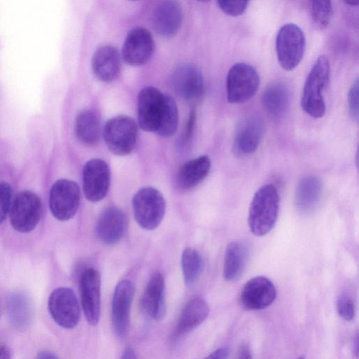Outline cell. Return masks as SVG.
Wrapping results in <instances>:
<instances>
[{
	"instance_id": "1",
	"label": "cell",
	"mask_w": 359,
	"mask_h": 359,
	"mask_svg": "<svg viewBox=\"0 0 359 359\" xmlns=\"http://www.w3.org/2000/svg\"><path fill=\"white\" fill-rule=\"evenodd\" d=\"M279 194L271 184L261 187L255 193L250 205L248 224L256 236L267 234L274 226L279 212Z\"/></svg>"
},
{
	"instance_id": "2",
	"label": "cell",
	"mask_w": 359,
	"mask_h": 359,
	"mask_svg": "<svg viewBox=\"0 0 359 359\" xmlns=\"http://www.w3.org/2000/svg\"><path fill=\"white\" fill-rule=\"evenodd\" d=\"M330 76V61L326 55H320L306 79L301 98L302 109L313 118H321L325 113L323 92L328 86Z\"/></svg>"
},
{
	"instance_id": "3",
	"label": "cell",
	"mask_w": 359,
	"mask_h": 359,
	"mask_svg": "<svg viewBox=\"0 0 359 359\" xmlns=\"http://www.w3.org/2000/svg\"><path fill=\"white\" fill-rule=\"evenodd\" d=\"M306 49L304 32L294 23L283 25L276 38V51L280 66L285 71L294 69L301 62Z\"/></svg>"
},
{
	"instance_id": "4",
	"label": "cell",
	"mask_w": 359,
	"mask_h": 359,
	"mask_svg": "<svg viewBox=\"0 0 359 359\" xmlns=\"http://www.w3.org/2000/svg\"><path fill=\"white\" fill-rule=\"evenodd\" d=\"M260 79L257 71L245 62H237L229 69L226 79V96L232 104L244 103L257 92Z\"/></svg>"
},
{
	"instance_id": "5",
	"label": "cell",
	"mask_w": 359,
	"mask_h": 359,
	"mask_svg": "<svg viewBox=\"0 0 359 359\" xmlns=\"http://www.w3.org/2000/svg\"><path fill=\"white\" fill-rule=\"evenodd\" d=\"M102 135L111 153L126 156L130 154L136 145L137 126L130 116H117L107 121Z\"/></svg>"
},
{
	"instance_id": "6",
	"label": "cell",
	"mask_w": 359,
	"mask_h": 359,
	"mask_svg": "<svg viewBox=\"0 0 359 359\" xmlns=\"http://www.w3.org/2000/svg\"><path fill=\"white\" fill-rule=\"evenodd\" d=\"M135 220L144 229L153 230L161 224L165 211L163 195L155 188L140 189L133 198Z\"/></svg>"
},
{
	"instance_id": "7",
	"label": "cell",
	"mask_w": 359,
	"mask_h": 359,
	"mask_svg": "<svg viewBox=\"0 0 359 359\" xmlns=\"http://www.w3.org/2000/svg\"><path fill=\"white\" fill-rule=\"evenodd\" d=\"M42 214V203L34 192L25 190L15 198L10 210L13 228L20 233L32 231L37 226Z\"/></svg>"
},
{
	"instance_id": "8",
	"label": "cell",
	"mask_w": 359,
	"mask_h": 359,
	"mask_svg": "<svg viewBox=\"0 0 359 359\" xmlns=\"http://www.w3.org/2000/svg\"><path fill=\"white\" fill-rule=\"evenodd\" d=\"M79 203L80 190L75 182L60 179L51 187L49 208L55 219L60 221L72 219L77 212Z\"/></svg>"
},
{
	"instance_id": "9",
	"label": "cell",
	"mask_w": 359,
	"mask_h": 359,
	"mask_svg": "<svg viewBox=\"0 0 359 359\" xmlns=\"http://www.w3.org/2000/svg\"><path fill=\"white\" fill-rule=\"evenodd\" d=\"M49 313L60 327L72 329L77 325L81 316L80 306L74 292L68 287H58L50 294Z\"/></svg>"
},
{
	"instance_id": "10",
	"label": "cell",
	"mask_w": 359,
	"mask_h": 359,
	"mask_svg": "<svg viewBox=\"0 0 359 359\" xmlns=\"http://www.w3.org/2000/svg\"><path fill=\"white\" fill-rule=\"evenodd\" d=\"M154 47L150 32L144 27H137L127 34L121 56L124 62L130 66H142L151 59Z\"/></svg>"
},
{
	"instance_id": "11",
	"label": "cell",
	"mask_w": 359,
	"mask_h": 359,
	"mask_svg": "<svg viewBox=\"0 0 359 359\" xmlns=\"http://www.w3.org/2000/svg\"><path fill=\"white\" fill-rule=\"evenodd\" d=\"M172 85L177 95L191 104L199 102L205 93V82L199 69L191 64H183L174 71Z\"/></svg>"
},
{
	"instance_id": "12",
	"label": "cell",
	"mask_w": 359,
	"mask_h": 359,
	"mask_svg": "<svg viewBox=\"0 0 359 359\" xmlns=\"http://www.w3.org/2000/svg\"><path fill=\"white\" fill-rule=\"evenodd\" d=\"M83 190L91 202L102 200L110 184V170L107 163L100 158L88 161L83 168Z\"/></svg>"
},
{
	"instance_id": "13",
	"label": "cell",
	"mask_w": 359,
	"mask_h": 359,
	"mask_svg": "<svg viewBox=\"0 0 359 359\" xmlns=\"http://www.w3.org/2000/svg\"><path fill=\"white\" fill-rule=\"evenodd\" d=\"M135 286L129 280H122L116 286L111 302V320L116 334L123 338L130 327L131 304Z\"/></svg>"
},
{
	"instance_id": "14",
	"label": "cell",
	"mask_w": 359,
	"mask_h": 359,
	"mask_svg": "<svg viewBox=\"0 0 359 359\" xmlns=\"http://www.w3.org/2000/svg\"><path fill=\"white\" fill-rule=\"evenodd\" d=\"M165 94L153 86L146 87L137 98V121L140 127L149 132H156L164 103Z\"/></svg>"
},
{
	"instance_id": "15",
	"label": "cell",
	"mask_w": 359,
	"mask_h": 359,
	"mask_svg": "<svg viewBox=\"0 0 359 359\" xmlns=\"http://www.w3.org/2000/svg\"><path fill=\"white\" fill-rule=\"evenodd\" d=\"M100 273L93 268L86 269L80 279L81 299L83 311L88 323L97 324L100 316Z\"/></svg>"
},
{
	"instance_id": "16",
	"label": "cell",
	"mask_w": 359,
	"mask_h": 359,
	"mask_svg": "<svg viewBox=\"0 0 359 359\" xmlns=\"http://www.w3.org/2000/svg\"><path fill=\"white\" fill-rule=\"evenodd\" d=\"M276 287L269 278L256 276L245 284L240 300L245 309L257 311L270 306L276 299Z\"/></svg>"
},
{
	"instance_id": "17",
	"label": "cell",
	"mask_w": 359,
	"mask_h": 359,
	"mask_svg": "<svg viewBox=\"0 0 359 359\" xmlns=\"http://www.w3.org/2000/svg\"><path fill=\"white\" fill-rule=\"evenodd\" d=\"M264 134L262 120L256 116L245 117L238 123L234 135L233 150L243 156L253 154L259 147Z\"/></svg>"
},
{
	"instance_id": "18",
	"label": "cell",
	"mask_w": 359,
	"mask_h": 359,
	"mask_svg": "<svg viewBox=\"0 0 359 359\" xmlns=\"http://www.w3.org/2000/svg\"><path fill=\"white\" fill-rule=\"evenodd\" d=\"M183 12L180 4L176 0H165L155 9L152 17V27L160 36L170 38L181 27Z\"/></svg>"
},
{
	"instance_id": "19",
	"label": "cell",
	"mask_w": 359,
	"mask_h": 359,
	"mask_svg": "<svg viewBox=\"0 0 359 359\" xmlns=\"http://www.w3.org/2000/svg\"><path fill=\"white\" fill-rule=\"evenodd\" d=\"M126 227L125 213L118 208L109 207L100 215L96 224V234L104 244L113 245L123 237Z\"/></svg>"
},
{
	"instance_id": "20",
	"label": "cell",
	"mask_w": 359,
	"mask_h": 359,
	"mask_svg": "<svg viewBox=\"0 0 359 359\" xmlns=\"http://www.w3.org/2000/svg\"><path fill=\"white\" fill-rule=\"evenodd\" d=\"M91 68L101 81L108 83L115 80L121 71V57L117 49L109 45L98 48L92 57Z\"/></svg>"
},
{
	"instance_id": "21",
	"label": "cell",
	"mask_w": 359,
	"mask_h": 359,
	"mask_svg": "<svg viewBox=\"0 0 359 359\" xmlns=\"http://www.w3.org/2000/svg\"><path fill=\"white\" fill-rule=\"evenodd\" d=\"M144 311L153 319L161 320L165 314V280L160 272L153 273L141 302Z\"/></svg>"
},
{
	"instance_id": "22",
	"label": "cell",
	"mask_w": 359,
	"mask_h": 359,
	"mask_svg": "<svg viewBox=\"0 0 359 359\" xmlns=\"http://www.w3.org/2000/svg\"><path fill=\"white\" fill-rule=\"evenodd\" d=\"M323 190L321 180L314 175L303 177L299 182L295 191L294 205L303 215L311 213L318 206Z\"/></svg>"
},
{
	"instance_id": "23",
	"label": "cell",
	"mask_w": 359,
	"mask_h": 359,
	"mask_svg": "<svg viewBox=\"0 0 359 359\" xmlns=\"http://www.w3.org/2000/svg\"><path fill=\"white\" fill-rule=\"evenodd\" d=\"M209 312V306L203 299L197 297L190 300L180 315L172 337V341L176 342L201 325L206 319Z\"/></svg>"
},
{
	"instance_id": "24",
	"label": "cell",
	"mask_w": 359,
	"mask_h": 359,
	"mask_svg": "<svg viewBox=\"0 0 359 359\" xmlns=\"http://www.w3.org/2000/svg\"><path fill=\"white\" fill-rule=\"evenodd\" d=\"M210 168V159L205 155L184 163L177 173L176 182L178 187L182 190L194 188L205 179Z\"/></svg>"
},
{
	"instance_id": "25",
	"label": "cell",
	"mask_w": 359,
	"mask_h": 359,
	"mask_svg": "<svg viewBox=\"0 0 359 359\" xmlns=\"http://www.w3.org/2000/svg\"><path fill=\"white\" fill-rule=\"evenodd\" d=\"M262 103L266 112L273 118H280L287 112L290 105V93L282 83L269 84L263 91Z\"/></svg>"
},
{
	"instance_id": "26",
	"label": "cell",
	"mask_w": 359,
	"mask_h": 359,
	"mask_svg": "<svg viewBox=\"0 0 359 359\" xmlns=\"http://www.w3.org/2000/svg\"><path fill=\"white\" fill-rule=\"evenodd\" d=\"M74 131L80 142L86 146L97 144L101 137L100 116L93 109L81 111L76 116Z\"/></svg>"
},
{
	"instance_id": "27",
	"label": "cell",
	"mask_w": 359,
	"mask_h": 359,
	"mask_svg": "<svg viewBox=\"0 0 359 359\" xmlns=\"http://www.w3.org/2000/svg\"><path fill=\"white\" fill-rule=\"evenodd\" d=\"M248 248L239 241H233L226 247L224 260L223 275L228 281L237 280L242 274L248 259Z\"/></svg>"
},
{
	"instance_id": "28",
	"label": "cell",
	"mask_w": 359,
	"mask_h": 359,
	"mask_svg": "<svg viewBox=\"0 0 359 359\" xmlns=\"http://www.w3.org/2000/svg\"><path fill=\"white\" fill-rule=\"evenodd\" d=\"M8 312L11 323L18 329H24L29 325L32 315L29 298L21 292L11 294L8 300Z\"/></svg>"
},
{
	"instance_id": "29",
	"label": "cell",
	"mask_w": 359,
	"mask_h": 359,
	"mask_svg": "<svg viewBox=\"0 0 359 359\" xmlns=\"http://www.w3.org/2000/svg\"><path fill=\"white\" fill-rule=\"evenodd\" d=\"M177 125L178 111L176 103L172 97L165 95L162 114L156 133L162 137H170L175 133Z\"/></svg>"
},
{
	"instance_id": "30",
	"label": "cell",
	"mask_w": 359,
	"mask_h": 359,
	"mask_svg": "<svg viewBox=\"0 0 359 359\" xmlns=\"http://www.w3.org/2000/svg\"><path fill=\"white\" fill-rule=\"evenodd\" d=\"M203 266V260L199 252L191 248H186L182 255V269L184 282L191 285L199 277Z\"/></svg>"
},
{
	"instance_id": "31",
	"label": "cell",
	"mask_w": 359,
	"mask_h": 359,
	"mask_svg": "<svg viewBox=\"0 0 359 359\" xmlns=\"http://www.w3.org/2000/svg\"><path fill=\"white\" fill-rule=\"evenodd\" d=\"M311 18L314 25L319 29H325L331 20L332 0H310Z\"/></svg>"
},
{
	"instance_id": "32",
	"label": "cell",
	"mask_w": 359,
	"mask_h": 359,
	"mask_svg": "<svg viewBox=\"0 0 359 359\" xmlns=\"http://www.w3.org/2000/svg\"><path fill=\"white\" fill-rule=\"evenodd\" d=\"M337 310L339 316L345 320L351 321L354 318L355 304L348 293L344 292L339 296L337 301Z\"/></svg>"
},
{
	"instance_id": "33",
	"label": "cell",
	"mask_w": 359,
	"mask_h": 359,
	"mask_svg": "<svg viewBox=\"0 0 359 359\" xmlns=\"http://www.w3.org/2000/svg\"><path fill=\"white\" fill-rule=\"evenodd\" d=\"M250 0H217L221 11L226 15L237 17L246 10Z\"/></svg>"
},
{
	"instance_id": "34",
	"label": "cell",
	"mask_w": 359,
	"mask_h": 359,
	"mask_svg": "<svg viewBox=\"0 0 359 359\" xmlns=\"http://www.w3.org/2000/svg\"><path fill=\"white\" fill-rule=\"evenodd\" d=\"M12 189L6 182L0 183V224L6 217L11 208Z\"/></svg>"
},
{
	"instance_id": "35",
	"label": "cell",
	"mask_w": 359,
	"mask_h": 359,
	"mask_svg": "<svg viewBox=\"0 0 359 359\" xmlns=\"http://www.w3.org/2000/svg\"><path fill=\"white\" fill-rule=\"evenodd\" d=\"M358 79H357L351 86L348 93V108L350 116L353 120L358 118Z\"/></svg>"
},
{
	"instance_id": "36",
	"label": "cell",
	"mask_w": 359,
	"mask_h": 359,
	"mask_svg": "<svg viewBox=\"0 0 359 359\" xmlns=\"http://www.w3.org/2000/svg\"><path fill=\"white\" fill-rule=\"evenodd\" d=\"M196 122V113L194 111H192L189 120L187 121L185 133L184 134L183 139L182 140V145H185L189 144L190 140L191 139L193 132L194 130V126Z\"/></svg>"
},
{
	"instance_id": "37",
	"label": "cell",
	"mask_w": 359,
	"mask_h": 359,
	"mask_svg": "<svg viewBox=\"0 0 359 359\" xmlns=\"http://www.w3.org/2000/svg\"><path fill=\"white\" fill-rule=\"evenodd\" d=\"M229 349L227 348H219L212 352L207 358L224 359L228 358Z\"/></svg>"
},
{
	"instance_id": "38",
	"label": "cell",
	"mask_w": 359,
	"mask_h": 359,
	"mask_svg": "<svg viewBox=\"0 0 359 359\" xmlns=\"http://www.w3.org/2000/svg\"><path fill=\"white\" fill-rule=\"evenodd\" d=\"M239 358H252V355L250 348L246 345H242L238 350Z\"/></svg>"
},
{
	"instance_id": "39",
	"label": "cell",
	"mask_w": 359,
	"mask_h": 359,
	"mask_svg": "<svg viewBox=\"0 0 359 359\" xmlns=\"http://www.w3.org/2000/svg\"><path fill=\"white\" fill-rule=\"evenodd\" d=\"M121 358H125V359H126V358H128V359L137 358L136 353H135L134 348L131 346L126 347L123 353Z\"/></svg>"
},
{
	"instance_id": "40",
	"label": "cell",
	"mask_w": 359,
	"mask_h": 359,
	"mask_svg": "<svg viewBox=\"0 0 359 359\" xmlns=\"http://www.w3.org/2000/svg\"><path fill=\"white\" fill-rule=\"evenodd\" d=\"M11 351L6 344H0V359L11 358Z\"/></svg>"
},
{
	"instance_id": "41",
	"label": "cell",
	"mask_w": 359,
	"mask_h": 359,
	"mask_svg": "<svg viewBox=\"0 0 359 359\" xmlns=\"http://www.w3.org/2000/svg\"><path fill=\"white\" fill-rule=\"evenodd\" d=\"M39 358H56L57 356L49 351H42L38 354Z\"/></svg>"
},
{
	"instance_id": "42",
	"label": "cell",
	"mask_w": 359,
	"mask_h": 359,
	"mask_svg": "<svg viewBox=\"0 0 359 359\" xmlns=\"http://www.w3.org/2000/svg\"><path fill=\"white\" fill-rule=\"evenodd\" d=\"M344 2L350 6H358L359 3V0H344Z\"/></svg>"
},
{
	"instance_id": "43",
	"label": "cell",
	"mask_w": 359,
	"mask_h": 359,
	"mask_svg": "<svg viewBox=\"0 0 359 359\" xmlns=\"http://www.w3.org/2000/svg\"><path fill=\"white\" fill-rule=\"evenodd\" d=\"M198 1H201V2H203V3H204V2H208V1H209L210 0H198Z\"/></svg>"
},
{
	"instance_id": "44",
	"label": "cell",
	"mask_w": 359,
	"mask_h": 359,
	"mask_svg": "<svg viewBox=\"0 0 359 359\" xmlns=\"http://www.w3.org/2000/svg\"><path fill=\"white\" fill-rule=\"evenodd\" d=\"M132 1H135V0H132Z\"/></svg>"
}]
</instances>
